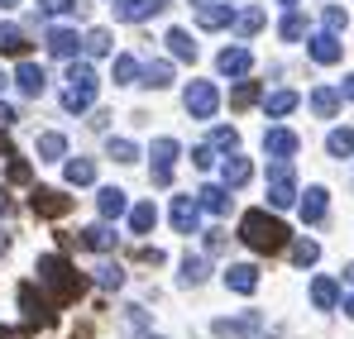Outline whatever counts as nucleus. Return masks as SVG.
I'll return each mask as SVG.
<instances>
[{
  "mask_svg": "<svg viewBox=\"0 0 354 339\" xmlns=\"http://www.w3.org/2000/svg\"><path fill=\"white\" fill-rule=\"evenodd\" d=\"M168 48H173V57H182V62H196V39H192L187 29H168Z\"/></svg>",
  "mask_w": 354,
  "mask_h": 339,
  "instance_id": "obj_27",
  "label": "nucleus"
},
{
  "mask_svg": "<svg viewBox=\"0 0 354 339\" xmlns=\"http://www.w3.org/2000/svg\"><path fill=\"white\" fill-rule=\"evenodd\" d=\"M192 163H196L201 172H211V168H216V148H211V144H201V148H192Z\"/></svg>",
  "mask_w": 354,
  "mask_h": 339,
  "instance_id": "obj_45",
  "label": "nucleus"
},
{
  "mask_svg": "<svg viewBox=\"0 0 354 339\" xmlns=\"http://www.w3.org/2000/svg\"><path fill=\"white\" fill-rule=\"evenodd\" d=\"M326 153H330V158H354V129H330Z\"/></svg>",
  "mask_w": 354,
  "mask_h": 339,
  "instance_id": "obj_29",
  "label": "nucleus"
},
{
  "mask_svg": "<svg viewBox=\"0 0 354 339\" xmlns=\"http://www.w3.org/2000/svg\"><path fill=\"white\" fill-rule=\"evenodd\" d=\"M0 53L5 57H24L29 53V39H24L19 24H0Z\"/></svg>",
  "mask_w": 354,
  "mask_h": 339,
  "instance_id": "obj_19",
  "label": "nucleus"
},
{
  "mask_svg": "<svg viewBox=\"0 0 354 339\" xmlns=\"http://www.w3.org/2000/svg\"><path fill=\"white\" fill-rule=\"evenodd\" d=\"M111 48H115V43H111L106 29H91V34H86V53H91V57H106Z\"/></svg>",
  "mask_w": 354,
  "mask_h": 339,
  "instance_id": "obj_40",
  "label": "nucleus"
},
{
  "mask_svg": "<svg viewBox=\"0 0 354 339\" xmlns=\"http://www.w3.org/2000/svg\"><path fill=\"white\" fill-rule=\"evenodd\" d=\"M106 153H111L115 163H134V158H139V148H134L129 139H111V148H106Z\"/></svg>",
  "mask_w": 354,
  "mask_h": 339,
  "instance_id": "obj_43",
  "label": "nucleus"
},
{
  "mask_svg": "<svg viewBox=\"0 0 354 339\" xmlns=\"http://www.w3.org/2000/svg\"><path fill=\"white\" fill-rule=\"evenodd\" d=\"M44 43H48L53 57H67V62L82 53V39H77V29H67V24H53V29L44 34Z\"/></svg>",
  "mask_w": 354,
  "mask_h": 339,
  "instance_id": "obj_9",
  "label": "nucleus"
},
{
  "mask_svg": "<svg viewBox=\"0 0 354 339\" xmlns=\"http://www.w3.org/2000/svg\"><path fill=\"white\" fill-rule=\"evenodd\" d=\"M144 81H149L153 91H163V86H173V62H149V72H144Z\"/></svg>",
  "mask_w": 354,
  "mask_h": 339,
  "instance_id": "obj_35",
  "label": "nucleus"
},
{
  "mask_svg": "<svg viewBox=\"0 0 354 339\" xmlns=\"http://www.w3.org/2000/svg\"><path fill=\"white\" fill-rule=\"evenodd\" d=\"M316 258H321V244H316V239H297L292 244V263L297 268H311Z\"/></svg>",
  "mask_w": 354,
  "mask_h": 339,
  "instance_id": "obj_33",
  "label": "nucleus"
},
{
  "mask_svg": "<svg viewBox=\"0 0 354 339\" xmlns=\"http://www.w3.org/2000/svg\"><path fill=\"white\" fill-rule=\"evenodd\" d=\"M34 211H39L44 220H58V215L72 211V196H67V191H53V186H39V191H34Z\"/></svg>",
  "mask_w": 354,
  "mask_h": 339,
  "instance_id": "obj_10",
  "label": "nucleus"
},
{
  "mask_svg": "<svg viewBox=\"0 0 354 339\" xmlns=\"http://www.w3.org/2000/svg\"><path fill=\"white\" fill-rule=\"evenodd\" d=\"M196 206L211 211V215H230V191H225V186H201Z\"/></svg>",
  "mask_w": 354,
  "mask_h": 339,
  "instance_id": "obj_21",
  "label": "nucleus"
},
{
  "mask_svg": "<svg viewBox=\"0 0 354 339\" xmlns=\"http://www.w3.org/2000/svg\"><path fill=\"white\" fill-rule=\"evenodd\" d=\"M15 5H19V0H0V10H15Z\"/></svg>",
  "mask_w": 354,
  "mask_h": 339,
  "instance_id": "obj_51",
  "label": "nucleus"
},
{
  "mask_svg": "<svg viewBox=\"0 0 354 339\" xmlns=\"http://www.w3.org/2000/svg\"><path fill=\"white\" fill-rule=\"evenodd\" d=\"M39 10H44V14H82L77 0H39Z\"/></svg>",
  "mask_w": 354,
  "mask_h": 339,
  "instance_id": "obj_44",
  "label": "nucleus"
},
{
  "mask_svg": "<svg viewBox=\"0 0 354 339\" xmlns=\"http://www.w3.org/2000/svg\"><path fill=\"white\" fill-rule=\"evenodd\" d=\"M111 5H115V0H111Z\"/></svg>",
  "mask_w": 354,
  "mask_h": 339,
  "instance_id": "obj_57",
  "label": "nucleus"
},
{
  "mask_svg": "<svg viewBox=\"0 0 354 339\" xmlns=\"http://www.w3.org/2000/svg\"><path fill=\"white\" fill-rule=\"evenodd\" d=\"M297 211H301V220H306V225H321V220H326V211H330L326 186H306V196L297 201Z\"/></svg>",
  "mask_w": 354,
  "mask_h": 339,
  "instance_id": "obj_12",
  "label": "nucleus"
},
{
  "mask_svg": "<svg viewBox=\"0 0 354 339\" xmlns=\"http://www.w3.org/2000/svg\"><path fill=\"white\" fill-rule=\"evenodd\" d=\"M259 96H263V91H259V81H254V77H244L235 91H230V106H235V110H249Z\"/></svg>",
  "mask_w": 354,
  "mask_h": 339,
  "instance_id": "obj_30",
  "label": "nucleus"
},
{
  "mask_svg": "<svg viewBox=\"0 0 354 339\" xmlns=\"http://www.w3.org/2000/svg\"><path fill=\"white\" fill-rule=\"evenodd\" d=\"M268 201H273L278 211L297 201V177H292L288 163H273V168H268Z\"/></svg>",
  "mask_w": 354,
  "mask_h": 339,
  "instance_id": "obj_6",
  "label": "nucleus"
},
{
  "mask_svg": "<svg viewBox=\"0 0 354 339\" xmlns=\"http://www.w3.org/2000/svg\"><path fill=\"white\" fill-rule=\"evenodd\" d=\"M297 101H301V96H297L292 86H288V91H273V96H263V110L273 115V119H283V115H292V110H297Z\"/></svg>",
  "mask_w": 354,
  "mask_h": 339,
  "instance_id": "obj_24",
  "label": "nucleus"
},
{
  "mask_svg": "<svg viewBox=\"0 0 354 339\" xmlns=\"http://www.w3.org/2000/svg\"><path fill=\"white\" fill-rule=\"evenodd\" d=\"M82 249H96V253H106V249H115V229L111 225H91L82 239H77Z\"/></svg>",
  "mask_w": 354,
  "mask_h": 339,
  "instance_id": "obj_25",
  "label": "nucleus"
},
{
  "mask_svg": "<svg viewBox=\"0 0 354 339\" xmlns=\"http://www.w3.org/2000/svg\"><path fill=\"white\" fill-rule=\"evenodd\" d=\"M297 148H301V139H297L292 129H283V124H273L263 134V153H273V163H292Z\"/></svg>",
  "mask_w": 354,
  "mask_h": 339,
  "instance_id": "obj_7",
  "label": "nucleus"
},
{
  "mask_svg": "<svg viewBox=\"0 0 354 339\" xmlns=\"http://www.w3.org/2000/svg\"><path fill=\"white\" fill-rule=\"evenodd\" d=\"M153 225H158V206H153V201H139V206L129 211V229H134V234H153Z\"/></svg>",
  "mask_w": 354,
  "mask_h": 339,
  "instance_id": "obj_23",
  "label": "nucleus"
},
{
  "mask_svg": "<svg viewBox=\"0 0 354 339\" xmlns=\"http://www.w3.org/2000/svg\"><path fill=\"white\" fill-rule=\"evenodd\" d=\"M345 316H350V320H354V296H350V301H345Z\"/></svg>",
  "mask_w": 354,
  "mask_h": 339,
  "instance_id": "obj_50",
  "label": "nucleus"
},
{
  "mask_svg": "<svg viewBox=\"0 0 354 339\" xmlns=\"http://www.w3.org/2000/svg\"><path fill=\"white\" fill-rule=\"evenodd\" d=\"M221 177H225V186H244V182L254 177V163H249V158H239V153H230V158L221 163Z\"/></svg>",
  "mask_w": 354,
  "mask_h": 339,
  "instance_id": "obj_20",
  "label": "nucleus"
},
{
  "mask_svg": "<svg viewBox=\"0 0 354 339\" xmlns=\"http://www.w3.org/2000/svg\"><path fill=\"white\" fill-rule=\"evenodd\" d=\"M111 77H115V86H129V81L139 77V62H134L129 53H120V57H115V67H111Z\"/></svg>",
  "mask_w": 354,
  "mask_h": 339,
  "instance_id": "obj_36",
  "label": "nucleus"
},
{
  "mask_svg": "<svg viewBox=\"0 0 354 339\" xmlns=\"http://www.w3.org/2000/svg\"><path fill=\"white\" fill-rule=\"evenodd\" d=\"M144 339H158V335H144Z\"/></svg>",
  "mask_w": 354,
  "mask_h": 339,
  "instance_id": "obj_56",
  "label": "nucleus"
},
{
  "mask_svg": "<svg viewBox=\"0 0 354 339\" xmlns=\"http://www.w3.org/2000/svg\"><path fill=\"white\" fill-rule=\"evenodd\" d=\"M196 24H201V29H225V24H235V10H230V0H201V10H196Z\"/></svg>",
  "mask_w": 354,
  "mask_h": 339,
  "instance_id": "obj_11",
  "label": "nucleus"
},
{
  "mask_svg": "<svg viewBox=\"0 0 354 339\" xmlns=\"http://www.w3.org/2000/svg\"><path fill=\"white\" fill-rule=\"evenodd\" d=\"M196 225H201V206L192 196H173V229L177 234H192Z\"/></svg>",
  "mask_w": 354,
  "mask_h": 339,
  "instance_id": "obj_16",
  "label": "nucleus"
},
{
  "mask_svg": "<svg viewBox=\"0 0 354 339\" xmlns=\"http://www.w3.org/2000/svg\"><path fill=\"white\" fill-rule=\"evenodd\" d=\"M283 5H297V0H283Z\"/></svg>",
  "mask_w": 354,
  "mask_h": 339,
  "instance_id": "obj_55",
  "label": "nucleus"
},
{
  "mask_svg": "<svg viewBox=\"0 0 354 339\" xmlns=\"http://www.w3.org/2000/svg\"><path fill=\"white\" fill-rule=\"evenodd\" d=\"M249 330H259V316H239V320H221L216 325V335H249Z\"/></svg>",
  "mask_w": 354,
  "mask_h": 339,
  "instance_id": "obj_38",
  "label": "nucleus"
},
{
  "mask_svg": "<svg viewBox=\"0 0 354 339\" xmlns=\"http://www.w3.org/2000/svg\"><path fill=\"white\" fill-rule=\"evenodd\" d=\"M10 182H29V163L24 158H10Z\"/></svg>",
  "mask_w": 354,
  "mask_h": 339,
  "instance_id": "obj_46",
  "label": "nucleus"
},
{
  "mask_svg": "<svg viewBox=\"0 0 354 339\" xmlns=\"http://www.w3.org/2000/svg\"><path fill=\"white\" fill-rule=\"evenodd\" d=\"M19 306H24L29 330H48V325H53V301H48L44 291H34V282L19 287Z\"/></svg>",
  "mask_w": 354,
  "mask_h": 339,
  "instance_id": "obj_4",
  "label": "nucleus"
},
{
  "mask_svg": "<svg viewBox=\"0 0 354 339\" xmlns=\"http://www.w3.org/2000/svg\"><path fill=\"white\" fill-rule=\"evenodd\" d=\"M306 29H311V24H306V14H297V10H288V14H283V24H278V34H283L288 43L306 39Z\"/></svg>",
  "mask_w": 354,
  "mask_h": 339,
  "instance_id": "obj_32",
  "label": "nucleus"
},
{
  "mask_svg": "<svg viewBox=\"0 0 354 339\" xmlns=\"http://www.w3.org/2000/svg\"><path fill=\"white\" fill-rule=\"evenodd\" d=\"M96 86H101L96 67L72 57V67H67V91H62V110H72V115L91 110V101H96Z\"/></svg>",
  "mask_w": 354,
  "mask_h": 339,
  "instance_id": "obj_3",
  "label": "nucleus"
},
{
  "mask_svg": "<svg viewBox=\"0 0 354 339\" xmlns=\"http://www.w3.org/2000/svg\"><path fill=\"white\" fill-rule=\"evenodd\" d=\"M0 339H15V335H10V330H0Z\"/></svg>",
  "mask_w": 354,
  "mask_h": 339,
  "instance_id": "obj_53",
  "label": "nucleus"
},
{
  "mask_svg": "<svg viewBox=\"0 0 354 339\" xmlns=\"http://www.w3.org/2000/svg\"><path fill=\"white\" fill-rule=\"evenodd\" d=\"M91 177H96V163H91V158H72V163H67V182H72V186H86Z\"/></svg>",
  "mask_w": 354,
  "mask_h": 339,
  "instance_id": "obj_34",
  "label": "nucleus"
},
{
  "mask_svg": "<svg viewBox=\"0 0 354 339\" xmlns=\"http://www.w3.org/2000/svg\"><path fill=\"white\" fill-rule=\"evenodd\" d=\"M225 287H230V291H239V296H249V291L259 287V268H249V263L225 268Z\"/></svg>",
  "mask_w": 354,
  "mask_h": 339,
  "instance_id": "obj_18",
  "label": "nucleus"
},
{
  "mask_svg": "<svg viewBox=\"0 0 354 339\" xmlns=\"http://www.w3.org/2000/svg\"><path fill=\"white\" fill-rule=\"evenodd\" d=\"M182 106H187L192 119H211V115L221 110V91H216L211 81H192V86H187V96H182Z\"/></svg>",
  "mask_w": 354,
  "mask_h": 339,
  "instance_id": "obj_5",
  "label": "nucleus"
},
{
  "mask_svg": "<svg viewBox=\"0 0 354 339\" xmlns=\"http://www.w3.org/2000/svg\"><path fill=\"white\" fill-rule=\"evenodd\" d=\"M15 86H19L24 96H44V91H48V72H44L39 62H19V72H15Z\"/></svg>",
  "mask_w": 354,
  "mask_h": 339,
  "instance_id": "obj_15",
  "label": "nucleus"
},
{
  "mask_svg": "<svg viewBox=\"0 0 354 339\" xmlns=\"http://www.w3.org/2000/svg\"><path fill=\"white\" fill-rule=\"evenodd\" d=\"M15 119H19V110H15V106H5V101H0V124H15Z\"/></svg>",
  "mask_w": 354,
  "mask_h": 339,
  "instance_id": "obj_48",
  "label": "nucleus"
},
{
  "mask_svg": "<svg viewBox=\"0 0 354 339\" xmlns=\"http://www.w3.org/2000/svg\"><path fill=\"white\" fill-rule=\"evenodd\" d=\"M340 101H345V96H340V91H330V86H316V91H311V110L321 115V119L340 115Z\"/></svg>",
  "mask_w": 354,
  "mask_h": 339,
  "instance_id": "obj_22",
  "label": "nucleus"
},
{
  "mask_svg": "<svg viewBox=\"0 0 354 339\" xmlns=\"http://www.w3.org/2000/svg\"><path fill=\"white\" fill-rule=\"evenodd\" d=\"M345 278H350V282H354V263H350V268H345Z\"/></svg>",
  "mask_w": 354,
  "mask_h": 339,
  "instance_id": "obj_52",
  "label": "nucleus"
},
{
  "mask_svg": "<svg viewBox=\"0 0 354 339\" xmlns=\"http://www.w3.org/2000/svg\"><path fill=\"white\" fill-rule=\"evenodd\" d=\"M163 10H168V0H115V19H124V24H144Z\"/></svg>",
  "mask_w": 354,
  "mask_h": 339,
  "instance_id": "obj_8",
  "label": "nucleus"
},
{
  "mask_svg": "<svg viewBox=\"0 0 354 339\" xmlns=\"http://www.w3.org/2000/svg\"><path fill=\"white\" fill-rule=\"evenodd\" d=\"M239 239H244L254 253H278V249H288L292 229L283 225L278 215H268V211H244V220H239Z\"/></svg>",
  "mask_w": 354,
  "mask_h": 339,
  "instance_id": "obj_1",
  "label": "nucleus"
},
{
  "mask_svg": "<svg viewBox=\"0 0 354 339\" xmlns=\"http://www.w3.org/2000/svg\"><path fill=\"white\" fill-rule=\"evenodd\" d=\"M211 148H225V153H235L239 148V134L230 124H221V129H211Z\"/></svg>",
  "mask_w": 354,
  "mask_h": 339,
  "instance_id": "obj_41",
  "label": "nucleus"
},
{
  "mask_svg": "<svg viewBox=\"0 0 354 339\" xmlns=\"http://www.w3.org/2000/svg\"><path fill=\"white\" fill-rule=\"evenodd\" d=\"M0 91H5V72H0Z\"/></svg>",
  "mask_w": 354,
  "mask_h": 339,
  "instance_id": "obj_54",
  "label": "nucleus"
},
{
  "mask_svg": "<svg viewBox=\"0 0 354 339\" xmlns=\"http://www.w3.org/2000/svg\"><path fill=\"white\" fill-rule=\"evenodd\" d=\"M173 163H177V139H158L153 144V182L158 186L173 182Z\"/></svg>",
  "mask_w": 354,
  "mask_h": 339,
  "instance_id": "obj_13",
  "label": "nucleus"
},
{
  "mask_svg": "<svg viewBox=\"0 0 354 339\" xmlns=\"http://www.w3.org/2000/svg\"><path fill=\"white\" fill-rule=\"evenodd\" d=\"M306 53H311V62H321V67H330V62H340V39L335 34H316L311 43H306Z\"/></svg>",
  "mask_w": 354,
  "mask_h": 339,
  "instance_id": "obj_17",
  "label": "nucleus"
},
{
  "mask_svg": "<svg viewBox=\"0 0 354 339\" xmlns=\"http://www.w3.org/2000/svg\"><path fill=\"white\" fill-rule=\"evenodd\" d=\"M216 67H221V77H235V81H244V77L254 72V57H249V48H225V53L216 57Z\"/></svg>",
  "mask_w": 354,
  "mask_h": 339,
  "instance_id": "obj_14",
  "label": "nucleus"
},
{
  "mask_svg": "<svg viewBox=\"0 0 354 339\" xmlns=\"http://www.w3.org/2000/svg\"><path fill=\"white\" fill-rule=\"evenodd\" d=\"M39 282L53 291V296H48L53 306H67V301H77V296H82V287H86V282H82V273H77L67 258H58V253L39 258Z\"/></svg>",
  "mask_w": 354,
  "mask_h": 339,
  "instance_id": "obj_2",
  "label": "nucleus"
},
{
  "mask_svg": "<svg viewBox=\"0 0 354 339\" xmlns=\"http://www.w3.org/2000/svg\"><path fill=\"white\" fill-rule=\"evenodd\" d=\"M340 96H345V101H354V77H345V86H340Z\"/></svg>",
  "mask_w": 354,
  "mask_h": 339,
  "instance_id": "obj_49",
  "label": "nucleus"
},
{
  "mask_svg": "<svg viewBox=\"0 0 354 339\" xmlns=\"http://www.w3.org/2000/svg\"><path fill=\"white\" fill-rule=\"evenodd\" d=\"M62 153H67V139L62 134H39V158L44 163H62Z\"/></svg>",
  "mask_w": 354,
  "mask_h": 339,
  "instance_id": "obj_31",
  "label": "nucleus"
},
{
  "mask_svg": "<svg viewBox=\"0 0 354 339\" xmlns=\"http://www.w3.org/2000/svg\"><path fill=\"white\" fill-rule=\"evenodd\" d=\"M311 301H316L321 311H330V306H340V287L330 282V278H316V282H311Z\"/></svg>",
  "mask_w": 354,
  "mask_h": 339,
  "instance_id": "obj_28",
  "label": "nucleus"
},
{
  "mask_svg": "<svg viewBox=\"0 0 354 339\" xmlns=\"http://www.w3.org/2000/svg\"><path fill=\"white\" fill-rule=\"evenodd\" d=\"M182 282H187V287L206 282V258H187V263H182Z\"/></svg>",
  "mask_w": 354,
  "mask_h": 339,
  "instance_id": "obj_42",
  "label": "nucleus"
},
{
  "mask_svg": "<svg viewBox=\"0 0 354 339\" xmlns=\"http://www.w3.org/2000/svg\"><path fill=\"white\" fill-rule=\"evenodd\" d=\"M96 206H101V215H106V220H120V215H124V191H120V186H101Z\"/></svg>",
  "mask_w": 354,
  "mask_h": 339,
  "instance_id": "obj_26",
  "label": "nucleus"
},
{
  "mask_svg": "<svg viewBox=\"0 0 354 339\" xmlns=\"http://www.w3.org/2000/svg\"><path fill=\"white\" fill-rule=\"evenodd\" d=\"M235 29L244 34V39H249V34H259V29H263V10H259V5H249L244 14H235Z\"/></svg>",
  "mask_w": 354,
  "mask_h": 339,
  "instance_id": "obj_37",
  "label": "nucleus"
},
{
  "mask_svg": "<svg viewBox=\"0 0 354 339\" xmlns=\"http://www.w3.org/2000/svg\"><path fill=\"white\" fill-rule=\"evenodd\" d=\"M101 282H106V287H120V282H124V273H120L115 263H106V268H101Z\"/></svg>",
  "mask_w": 354,
  "mask_h": 339,
  "instance_id": "obj_47",
  "label": "nucleus"
},
{
  "mask_svg": "<svg viewBox=\"0 0 354 339\" xmlns=\"http://www.w3.org/2000/svg\"><path fill=\"white\" fill-rule=\"evenodd\" d=\"M321 24H326V34H340V29L350 24V14H345L340 5H326V10H321Z\"/></svg>",
  "mask_w": 354,
  "mask_h": 339,
  "instance_id": "obj_39",
  "label": "nucleus"
}]
</instances>
